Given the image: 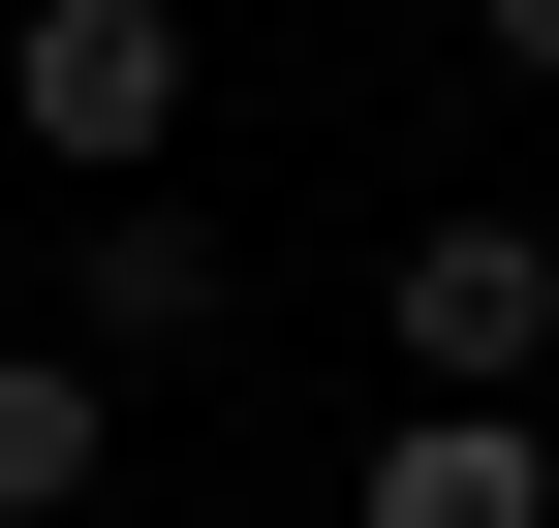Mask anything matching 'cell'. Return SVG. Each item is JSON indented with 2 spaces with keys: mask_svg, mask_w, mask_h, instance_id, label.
<instances>
[{
  "mask_svg": "<svg viewBox=\"0 0 559 528\" xmlns=\"http://www.w3.org/2000/svg\"><path fill=\"white\" fill-rule=\"evenodd\" d=\"M0 124H32L62 187H156L187 156V0H32V32H0Z\"/></svg>",
  "mask_w": 559,
  "mask_h": 528,
  "instance_id": "1",
  "label": "cell"
},
{
  "mask_svg": "<svg viewBox=\"0 0 559 528\" xmlns=\"http://www.w3.org/2000/svg\"><path fill=\"white\" fill-rule=\"evenodd\" d=\"M404 405H528V343H559V218H404Z\"/></svg>",
  "mask_w": 559,
  "mask_h": 528,
  "instance_id": "2",
  "label": "cell"
},
{
  "mask_svg": "<svg viewBox=\"0 0 559 528\" xmlns=\"http://www.w3.org/2000/svg\"><path fill=\"white\" fill-rule=\"evenodd\" d=\"M62 343H218V218H187V187H94V249H62Z\"/></svg>",
  "mask_w": 559,
  "mask_h": 528,
  "instance_id": "3",
  "label": "cell"
},
{
  "mask_svg": "<svg viewBox=\"0 0 559 528\" xmlns=\"http://www.w3.org/2000/svg\"><path fill=\"white\" fill-rule=\"evenodd\" d=\"M373 528H559V435L528 405H404L373 435Z\"/></svg>",
  "mask_w": 559,
  "mask_h": 528,
  "instance_id": "4",
  "label": "cell"
},
{
  "mask_svg": "<svg viewBox=\"0 0 559 528\" xmlns=\"http://www.w3.org/2000/svg\"><path fill=\"white\" fill-rule=\"evenodd\" d=\"M94 467H124V373L94 343H0V528H62Z\"/></svg>",
  "mask_w": 559,
  "mask_h": 528,
  "instance_id": "5",
  "label": "cell"
},
{
  "mask_svg": "<svg viewBox=\"0 0 559 528\" xmlns=\"http://www.w3.org/2000/svg\"><path fill=\"white\" fill-rule=\"evenodd\" d=\"M466 32H498V62H528V94H559V0H466Z\"/></svg>",
  "mask_w": 559,
  "mask_h": 528,
  "instance_id": "6",
  "label": "cell"
}]
</instances>
